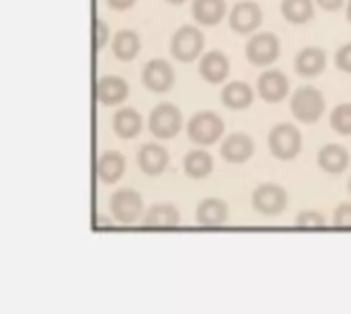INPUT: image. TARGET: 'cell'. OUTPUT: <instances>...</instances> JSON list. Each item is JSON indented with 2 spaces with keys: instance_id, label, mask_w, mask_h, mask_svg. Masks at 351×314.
<instances>
[{
  "instance_id": "cell-1",
  "label": "cell",
  "mask_w": 351,
  "mask_h": 314,
  "mask_svg": "<svg viewBox=\"0 0 351 314\" xmlns=\"http://www.w3.org/2000/svg\"><path fill=\"white\" fill-rule=\"evenodd\" d=\"M325 95L319 88L300 86L290 101V111L302 123H317L325 113Z\"/></svg>"
},
{
  "instance_id": "cell-2",
  "label": "cell",
  "mask_w": 351,
  "mask_h": 314,
  "mask_svg": "<svg viewBox=\"0 0 351 314\" xmlns=\"http://www.w3.org/2000/svg\"><path fill=\"white\" fill-rule=\"evenodd\" d=\"M183 125V113L173 103H160L150 111L148 128L150 134L158 140H171L181 132Z\"/></svg>"
},
{
  "instance_id": "cell-3",
  "label": "cell",
  "mask_w": 351,
  "mask_h": 314,
  "mask_svg": "<svg viewBox=\"0 0 351 314\" xmlns=\"http://www.w3.org/2000/svg\"><path fill=\"white\" fill-rule=\"evenodd\" d=\"M269 150L280 160H292L302 150V136L294 123H278L267 138Z\"/></svg>"
},
{
  "instance_id": "cell-4",
  "label": "cell",
  "mask_w": 351,
  "mask_h": 314,
  "mask_svg": "<svg viewBox=\"0 0 351 314\" xmlns=\"http://www.w3.org/2000/svg\"><path fill=\"white\" fill-rule=\"evenodd\" d=\"M204 33L193 27V25H183L175 31V35L171 37V53L183 62V64H189V62H195L202 51H204Z\"/></svg>"
},
{
  "instance_id": "cell-5",
  "label": "cell",
  "mask_w": 351,
  "mask_h": 314,
  "mask_svg": "<svg viewBox=\"0 0 351 314\" xmlns=\"http://www.w3.org/2000/svg\"><path fill=\"white\" fill-rule=\"evenodd\" d=\"M224 134V121L218 113L214 111H199L195 113L189 123H187V136L191 142L210 146L218 142Z\"/></svg>"
},
{
  "instance_id": "cell-6",
  "label": "cell",
  "mask_w": 351,
  "mask_h": 314,
  "mask_svg": "<svg viewBox=\"0 0 351 314\" xmlns=\"http://www.w3.org/2000/svg\"><path fill=\"white\" fill-rule=\"evenodd\" d=\"M280 51H282L280 39L274 33H269V31L253 35L247 41V47H245L247 60L251 64H255V66H269V64H274L280 58Z\"/></svg>"
},
{
  "instance_id": "cell-7",
  "label": "cell",
  "mask_w": 351,
  "mask_h": 314,
  "mask_svg": "<svg viewBox=\"0 0 351 314\" xmlns=\"http://www.w3.org/2000/svg\"><path fill=\"white\" fill-rule=\"evenodd\" d=\"M253 208L263 216H278L288 206V193L282 185L276 183H263L259 185L251 195Z\"/></svg>"
},
{
  "instance_id": "cell-8",
  "label": "cell",
  "mask_w": 351,
  "mask_h": 314,
  "mask_svg": "<svg viewBox=\"0 0 351 314\" xmlns=\"http://www.w3.org/2000/svg\"><path fill=\"white\" fill-rule=\"evenodd\" d=\"M109 208H111V214L117 222L134 224L142 216L144 202H142L140 193L134 189H117L109 197Z\"/></svg>"
},
{
  "instance_id": "cell-9",
  "label": "cell",
  "mask_w": 351,
  "mask_h": 314,
  "mask_svg": "<svg viewBox=\"0 0 351 314\" xmlns=\"http://www.w3.org/2000/svg\"><path fill=\"white\" fill-rule=\"evenodd\" d=\"M142 84L152 93H169L175 84V70L167 60L154 58L142 70Z\"/></svg>"
},
{
  "instance_id": "cell-10",
  "label": "cell",
  "mask_w": 351,
  "mask_h": 314,
  "mask_svg": "<svg viewBox=\"0 0 351 314\" xmlns=\"http://www.w3.org/2000/svg\"><path fill=\"white\" fill-rule=\"evenodd\" d=\"M228 21H230L232 31L247 35V33H253L259 29V25L263 23V10L257 2L245 0V2H239L232 6Z\"/></svg>"
},
{
  "instance_id": "cell-11",
  "label": "cell",
  "mask_w": 351,
  "mask_h": 314,
  "mask_svg": "<svg viewBox=\"0 0 351 314\" xmlns=\"http://www.w3.org/2000/svg\"><path fill=\"white\" fill-rule=\"evenodd\" d=\"M130 95V84L121 78V76H101L97 80L95 86V97L101 105L105 107H113V105H121Z\"/></svg>"
},
{
  "instance_id": "cell-12",
  "label": "cell",
  "mask_w": 351,
  "mask_h": 314,
  "mask_svg": "<svg viewBox=\"0 0 351 314\" xmlns=\"http://www.w3.org/2000/svg\"><path fill=\"white\" fill-rule=\"evenodd\" d=\"M257 90L263 101L267 103H280L290 93V80L280 70H267L257 80Z\"/></svg>"
},
{
  "instance_id": "cell-13",
  "label": "cell",
  "mask_w": 351,
  "mask_h": 314,
  "mask_svg": "<svg viewBox=\"0 0 351 314\" xmlns=\"http://www.w3.org/2000/svg\"><path fill=\"white\" fill-rule=\"evenodd\" d=\"M199 74L206 82L210 84H220L228 78L230 74V60L226 58L224 51L212 49L199 60Z\"/></svg>"
},
{
  "instance_id": "cell-14",
  "label": "cell",
  "mask_w": 351,
  "mask_h": 314,
  "mask_svg": "<svg viewBox=\"0 0 351 314\" xmlns=\"http://www.w3.org/2000/svg\"><path fill=\"white\" fill-rule=\"evenodd\" d=\"M255 152V142L251 136L247 134H230L224 142H222V148H220V154L226 162H232V165H243L247 162Z\"/></svg>"
},
{
  "instance_id": "cell-15",
  "label": "cell",
  "mask_w": 351,
  "mask_h": 314,
  "mask_svg": "<svg viewBox=\"0 0 351 314\" xmlns=\"http://www.w3.org/2000/svg\"><path fill=\"white\" fill-rule=\"evenodd\" d=\"M138 167L142 173L150 175V177H158L167 171L169 167V152L165 146L152 142V144H144L138 152Z\"/></svg>"
},
{
  "instance_id": "cell-16",
  "label": "cell",
  "mask_w": 351,
  "mask_h": 314,
  "mask_svg": "<svg viewBox=\"0 0 351 314\" xmlns=\"http://www.w3.org/2000/svg\"><path fill=\"white\" fill-rule=\"evenodd\" d=\"M325 66H327V53H325V49L315 47V45L304 47L294 60V68L302 78L319 76L321 72H325Z\"/></svg>"
},
{
  "instance_id": "cell-17",
  "label": "cell",
  "mask_w": 351,
  "mask_h": 314,
  "mask_svg": "<svg viewBox=\"0 0 351 314\" xmlns=\"http://www.w3.org/2000/svg\"><path fill=\"white\" fill-rule=\"evenodd\" d=\"M195 218H197V224H199V226L218 228V226L226 224V220H228V206H226L224 200L208 197V200H204V202L197 206Z\"/></svg>"
},
{
  "instance_id": "cell-18",
  "label": "cell",
  "mask_w": 351,
  "mask_h": 314,
  "mask_svg": "<svg viewBox=\"0 0 351 314\" xmlns=\"http://www.w3.org/2000/svg\"><path fill=\"white\" fill-rule=\"evenodd\" d=\"M113 132L121 138V140H132L142 132L144 119L142 115L134 109V107H121L115 115H113Z\"/></svg>"
},
{
  "instance_id": "cell-19",
  "label": "cell",
  "mask_w": 351,
  "mask_h": 314,
  "mask_svg": "<svg viewBox=\"0 0 351 314\" xmlns=\"http://www.w3.org/2000/svg\"><path fill=\"white\" fill-rule=\"evenodd\" d=\"M319 167L325 171V173H331V175H339L348 169L350 165V152L348 148H343L341 144H327L319 150Z\"/></svg>"
},
{
  "instance_id": "cell-20",
  "label": "cell",
  "mask_w": 351,
  "mask_h": 314,
  "mask_svg": "<svg viewBox=\"0 0 351 314\" xmlns=\"http://www.w3.org/2000/svg\"><path fill=\"white\" fill-rule=\"evenodd\" d=\"M125 173V158L117 150H107L97 160V177L103 183H117Z\"/></svg>"
},
{
  "instance_id": "cell-21",
  "label": "cell",
  "mask_w": 351,
  "mask_h": 314,
  "mask_svg": "<svg viewBox=\"0 0 351 314\" xmlns=\"http://www.w3.org/2000/svg\"><path fill=\"white\" fill-rule=\"evenodd\" d=\"M191 14L199 25L216 27L226 14V0H193Z\"/></svg>"
},
{
  "instance_id": "cell-22",
  "label": "cell",
  "mask_w": 351,
  "mask_h": 314,
  "mask_svg": "<svg viewBox=\"0 0 351 314\" xmlns=\"http://www.w3.org/2000/svg\"><path fill=\"white\" fill-rule=\"evenodd\" d=\"M222 103L232 109V111H243V109H249L253 105V88L247 84V82H241V80H234V82H228L224 88H222Z\"/></svg>"
},
{
  "instance_id": "cell-23",
  "label": "cell",
  "mask_w": 351,
  "mask_h": 314,
  "mask_svg": "<svg viewBox=\"0 0 351 314\" xmlns=\"http://www.w3.org/2000/svg\"><path fill=\"white\" fill-rule=\"evenodd\" d=\"M140 47H142V41H140V35L132 29H121L115 33L113 37V43H111V49H113V56L121 62H132L138 53H140Z\"/></svg>"
},
{
  "instance_id": "cell-24",
  "label": "cell",
  "mask_w": 351,
  "mask_h": 314,
  "mask_svg": "<svg viewBox=\"0 0 351 314\" xmlns=\"http://www.w3.org/2000/svg\"><path fill=\"white\" fill-rule=\"evenodd\" d=\"M181 222V214L173 204H156L144 218L146 228H175Z\"/></svg>"
},
{
  "instance_id": "cell-25",
  "label": "cell",
  "mask_w": 351,
  "mask_h": 314,
  "mask_svg": "<svg viewBox=\"0 0 351 314\" xmlns=\"http://www.w3.org/2000/svg\"><path fill=\"white\" fill-rule=\"evenodd\" d=\"M183 169L191 179H206L214 171V158L206 150H191L183 158Z\"/></svg>"
},
{
  "instance_id": "cell-26",
  "label": "cell",
  "mask_w": 351,
  "mask_h": 314,
  "mask_svg": "<svg viewBox=\"0 0 351 314\" xmlns=\"http://www.w3.org/2000/svg\"><path fill=\"white\" fill-rule=\"evenodd\" d=\"M282 14L292 25H304L315 16L313 0H282Z\"/></svg>"
},
{
  "instance_id": "cell-27",
  "label": "cell",
  "mask_w": 351,
  "mask_h": 314,
  "mask_svg": "<svg viewBox=\"0 0 351 314\" xmlns=\"http://www.w3.org/2000/svg\"><path fill=\"white\" fill-rule=\"evenodd\" d=\"M331 128L341 134V136H351V103H341L331 111Z\"/></svg>"
},
{
  "instance_id": "cell-28",
  "label": "cell",
  "mask_w": 351,
  "mask_h": 314,
  "mask_svg": "<svg viewBox=\"0 0 351 314\" xmlns=\"http://www.w3.org/2000/svg\"><path fill=\"white\" fill-rule=\"evenodd\" d=\"M294 226L296 228H302V230H319V228H325L327 226V220H325L323 214L313 212V210H306V212H300L296 216Z\"/></svg>"
},
{
  "instance_id": "cell-29",
  "label": "cell",
  "mask_w": 351,
  "mask_h": 314,
  "mask_svg": "<svg viewBox=\"0 0 351 314\" xmlns=\"http://www.w3.org/2000/svg\"><path fill=\"white\" fill-rule=\"evenodd\" d=\"M109 41V25L103 19H95L93 21V49L95 53H99Z\"/></svg>"
},
{
  "instance_id": "cell-30",
  "label": "cell",
  "mask_w": 351,
  "mask_h": 314,
  "mask_svg": "<svg viewBox=\"0 0 351 314\" xmlns=\"http://www.w3.org/2000/svg\"><path fill=\"white\" fill-rule=\"evenodd\" d=\"M335 66H337L341 72L351 74V41L350 43H346V45H341V47L337 49V53H335Z\"/></svg>"
},
{
  "instance_id": "cell-31",
  "label": "cell",
  "mask_w": 351,
  "mask_h": 314,
  "mask_svg": "<svg viewBox=\"0 0 351 314\" xmlns=\"http://www.w3.org/2000/svg\"><path fill=\"white\" fill-rule=\"evenodd\" d=\"M333 222H335L337 228H351V204H341L335 210Z\"/></svg>"
},
{
  "instance_id": "cell-32",
  "label": "cell",
  "mask_w": 351,
  "mask_h": 314,
  "mask_svg": "<svg viewBox=\"0 0 351 314\" xmlns=\"http://www.w3.org/2000/svg\"><path fill=\"white\" fill-rule=\"evenodd\" d=\"M343 2H346V0H317V4H319L321 8L329 10V12H335V10H339V8L343 6Z\"/></svg>"
},
{
  "instance_id": "cell-33",
  "label": "cell",
  "mask_w": 351,
  "mask_h": 314,
  "mask_svg": "<svg viewBox=\"0 0 351 314\" xmlns=\"http://www.w3.org/2000/svg\"><path fill=\"white\" fill-rule=\"evenodd\" d=\"M138 0H107V4L113 8V10H128V8H132L134 4H136Z\"/></svg>"
},
{
  "instance_id": "cell-34",
  "label": "cell",
  "mask_w": 351,
  "mask_h": 314,
  "mask_svg": "<svg viewBox=\"0 0 351 314\" xmlns=\"http://www.w3.org/2000/svg\"><path fill=\"white\" fill-rule=\"evenodd\" d=\"M348 21L351 23V0H348Z\"/></svg>"
},
{
  "instance_id": "cell-35",
  "label": "cell",
  "mask_w": 351,
  "mask_h": 314,
  "mask_svg": "<svg viewBox=\"0 0 351 314\" xmlns=\"http://www.w3.org/2000/svg\"><path fill=\"white\" fill-rule=\"evenodd\" d=\"M167 2H171V4H183L185 0H167Z\"/></svg>"
},
{
  "instance_id": "cell-36",
  "label": "cell",
  "mask_w": 351,
  "mask_h": 314,
  "mask_svg": "<svg viewBox=\"0 0 351 314\" xmlns=\"http://www.w3.org/2000/svg\"><path fill=\"white\" fill-rule=\"evenodd\" d=\"M350 193H351V179H350Z\"/></svg>"
}]
</instances>
